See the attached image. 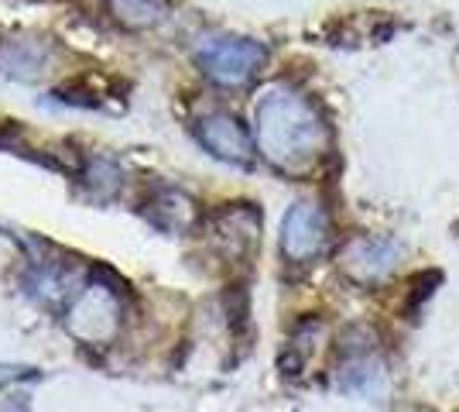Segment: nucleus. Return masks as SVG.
Returning a JSON list of instances; mask_svg holds the SVG:
<instances>
[{"instance_id": "nucleus-6", "label": "nucleus", "mask_w": 459, "mask_h": 412, "mask_svg": "<svg viewBox=\"0 0 459 412\" xmlns=\"http://www.w3.org/2000/svg\"><path fill=\"white\" fill-rule=\"evenodd\" d=\"M117 313H120L117 295L110 293V289L90 285V289L76 299V306L69 310V327H73V334H79L82 340H103V337L114 334Z\"/></svg>"}, {"instance_id": "nucleus-3", "label": "nucleus", "mask_w": 459, "mask_h": 412, "mask_svg": "<svg viewBox=\"0 0 459 412\" xmlns=\"http://www.w3.org/2000/svg\"><path fill=\"white\" fill-rule=\"evenodd\" d=\"M329 244V220L319 203L299 199L281 220V255L295 265L319 258Z\"/></svg>"}, {"instance_id": "nucleus-8", "label": "nucleus", "mask_w": 459, "mask_h": 412, "mask_svg": "<svg viewBox=\"0 0 459 412\" xmlns=\"http://www.w3.org/2000/svg\"><path fill=\"white\" fill-rule=\"evenodd\" d=\"M48 66V45L35 39H7L0 45V69L18 79H35Z\"/></svg>"}, {"instance_id": "nucleus-1", "label": "nucleus", "mask_w": 459, "mask_h": 412, "mask_svg": "<svg viewBox=\"0 0 459 412\" xmlns=\"http://www.w3.org/2000/svg\"><path fill=\"white\" fill-rule=\"evenodd\" d=\"M254 137L274 169L299 176L323 155L325 124L302 93L291 86H271L254 103Z\"/></svg>"}, {"instance_id": "nucleus-10", "label": "nucleus", "mask_w": 459, "mask_h": 412, "mask_svg": "<svg viewBox=\"0 0 459 412\" xmlns=\"http://www.w3.org/2000/svg\"><path fill=\"white\" fill-rule=\"evenodd\" d=\"M169 0H110V14H114L124 28H154L169 18Z\"/></svg>"}, {"instance_id": "nucleus-4", "label": "nucleus", "mask_w": 459, "mask_h": 412, "mask_svg": "<svg viewBox=\"0 0 459 412\" xmlns=\"http://www.w3.org/2000/svg\"><path fill=\"white\" fill-rule=\"evenodd\" d=\"M402 261V244L398 241H384V237H357L346 244L343 258V272L360 282V285H370V282H381L387 275L398 268Z\"/></svg>"}, {"instance_id": "nucleus-5", "label": "nucleus", "mask_w": 459, "mask_h": 412, "mask_svg": "<svg viewBox=\"0 0 459 412\" xmlns=\"http://www.w3.org/2000/svg\"><path fill=\"white\" fill-rule=\"evenodd\" d=\"M195 137L203 148L230 165H250L254 162V137L233 114H210L195 124Z\"/></svg>"}, {"instance_id": "nucleus-2", "label": "nucleus", "mask_w": 459, "mask_h": 412, "mask_svg": "<svg viewBox=\"0 0 459 412\" xmlns=\"http://www.w3.org/2000/svg\"><path fill=\"white\" fill-rule=\"evenodd\" d=\"M264 45L250 39H206L195 48L199 69L220 86H244L264 66Z\"/></svg>"}, {"instance_id": "nucleus-9", "label": "nucleus", "mask_w": 459, "mask_h": 412, "mask_svg": "<svg viewBox=\"0 0 459 412\" xmlns=\"http://www.w3.org/2000/svg\"><path fill=\"white\" fill-rule=\"evenodd\" d=\"M152 220L165 231H186L189 224H195V203L186 193H175V189H161L152 199Z\"/></svg>"}, {"instance_id": "nucleus-7", "label": "nucleus", "mask_w": 459, "mask_h": 412, "mask_svg": "<svg viewBox=\"0 0 459 412\" xmlns=\"http://www.w3.org/2000/svg\"><path fill=\"white\" fill-rule=\"evenodd\" d=\"M210 231L212 241L223 248V255L244 258L254 251V244L261 237V216H257V210H250L247 203H237V206H227L212 216Z\"/></svg>"}, {"instance_id": "nucleus-11", "label": "nucleus", "mask_w": 459, "mask_h": 412, "mask_svg": "<svg viewBox=\"0 0 459 412\" xmlns=\"http://www.w3.org/2000/svg\"><path fill=\"white\" fill-rule=\"evenodd\" d=\"M0 412H24V406H21V402H14V406H4Z\"/></svg>"}]
</instances>
